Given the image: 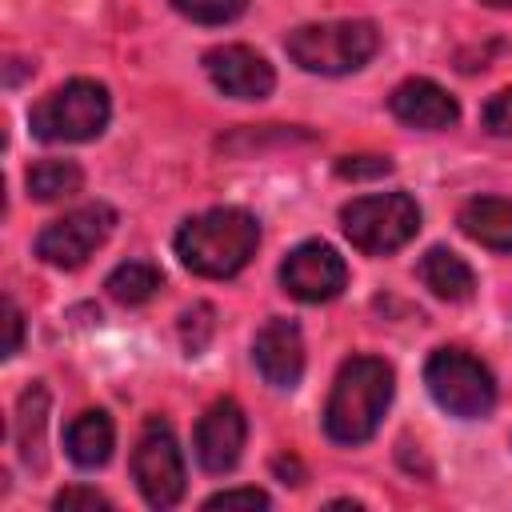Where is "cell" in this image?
<instances>
[{
  "mask_svg": "<svg viewBox=\"0 0 512 512\" xmlns=\"http://www.w3.org/2000/svg\"><path fill=\"white\" fill-rule=\"evenodd\" d=\"M484 128H488L492 136L512 140V88L496 92V96L484 104Z\"/></svg>",
  "mask_w": 512,
  "mask_h": 512,
  "instance_id": "cell-21",
  "label": "cell"
},
{
  "mask_svg": "<svg viewBox=\"0 0 512 512\" xmlns=\"http://www.w3.org/2000/svg\"><path fill=\"white\" fill-rule=\"evenodd\" d=\"M488 8H512V0H484Z\"/></svg>",
  "mask_w": 512,
  "mask_h": 512,
  "instance_id": "cell-26",
  "label": "cell"
},
{
  "mask_svg": "<svg viewBox=\"0 0 512 512\" xmlns=\"http://www.w3.org/2000/svg\"><path fill=\"white\" fill-rule=\"evenodd\" d=\"M132 476H136V488L144 496L148 508H172L180 504L184 496V456H180V444L172 436V428L152 416L132 448Z\"/></svg>",
  "mask_w": 512,
  "mask_h": 512,
  "instance_id": "cell-7",
  "label": "cell"
},
{
  "mask_svg": "<svg viewBox=\"0 0 512 512\" xmlns=\"http://www.w3.org/2000/svg\"><path fill=\"white\" fill-rule=\"evenodd\" d=\"M388 108L400 124L408 128H424V132H444L460 120V104L456 96H448L436 80H424V76H412L404 80L392 96H388Z\"/></svg>",
  "mask_w": 512,
  "mask_h": 512,
  "instance_id": "cell-13",
  "label": "cell"
},
{
  "mask_svg": "<svg viewBox=\"0 0 512 512\" xmlns=\"http://www.w3.org/2000/svg\"><path fill=\"white\" fill-rule=\"evenodd\" d=\"M112 444H116V428H112L108 412H100V408L80 412V416L68 424V432H64L68 460L80 464V468H100V464H108Z\"/></svg>",
  "mask_w": 512,
  "mask_h": 512,
  "instance_id": "cell-15",
  "label": "cell"
},
{
  "mask_svg": "<svg viewBox=\"0 0 512 512\" xmlns=\"http://www.w3.org/2000/svg\"><path fill=\"white\" fill-rule=\"evenodd\" d=\"M108 116H112L108 88L80 76V80L52 88L28 112V128L44 144H84V140H96L104 132Z\"/></svg>",
  "mask_w": 512,
  "mask_h": 512,
  "instance_id": "cell-4",
  "label": "cell"
},
{
  "mask_svg": "<svg viewBox=\"0 0 512 512\" xmlns=\"http://www.w3.org/2000/svg\"><path fill=\"white\" fill-rule=\"evenodd\" d=\"M344 236L368 256H392L420 232V208L408 192H376L340 208Z\"/></svg>",
  "mask_w": 512,
  "mask_h": 512,
  "instance_id": "cell-5",
  "label": "cell"
},
{
  "mask_svg": "<svg viewBox=\"0 0 512 512\" xmlns=\"http://www.w3.org/2000/svg\"><path fill=\"white\" fill-rule=\"evenodd\" d=\"M244 440H248V420H244V408L236 400H216L200 424H196V460L200 468L208 472H232L240 452H244Z\"/></svg>",
  "mask_w": 512,
  "mask_h": 512,
  "instance_id": "cell-11",
  "label": "cell"
},
{
  "mask_svg": "<svg viewBox=\"0 0 512 512\" xmlns=\"http://www.w3.org/2000/svg\"><path fill=\"white\" fill-rule=\"evenodd\" d=\"M396 376L380 356H352L340 364L328 404H324V432L336 444H364L376 436L388 404H392Z\"/></svg>",
  "mask_w": 512,
  "mask_h": 512,
  "instance_id": "cell-2",
  "label": "cell"
},
{
  "mask_svg": "<svg viewBox=\"0 0 512 512\" xmlns=\"http://www.w3.org/2000/svg\"><path fill=\"white\" fill-rule=\"evenodd\" d=\"M204 72L232 100H264L276 84L272 64L256 48H244V44H220L204 52Z\"/></svg>",
  "mask_w": 512,
  "mask_h": 512,
  "instance_id": "cell-10",
  "label": "cell"
},
{
  "mask_svg": "<svg viewBox=\"0 0 512 512\" xmlns=\"http://www.w3.org/2000/svg\"><path fill=\"white\" fill-rule=\"evenodd\" d=\"M44 420H48V392L36 380V384L24 388L20 416H16V444H20L24 464H40V452H44Z\"/></svg>",
  "mask_w": 512,
  "mask_h": 512,
  "instance_id": "cell-18",
  "label": "cell"
},
{
  "mask_svg": "<svg viewBox=\"0 0 512 512\" xmlns=\"http://www.w3.org/2000/svg\"><path fill=\"white\" fill-rule=\"evenodd\" d=\"M252 360H256L260 376L272 388H296L300 376H304V336H300V328L284 316H272L252 340Z\"/></svg>",
  "mask_w": 512,
  "mask_h": 512,
  "instance_id": "cell-12",
  "label": "cell"
},
{
  "mask_svg": "<svg viewBox=\"0 0 512 512\" xmlns=\"http://www.w3.org/2000/svg\"><path fill=\"white\" fill-rule=\"evenodd\" d=\"M172 8L192 24H228L248 8V0H172Z\"/></svg>",
  "mask_w": 512,
  "mask_h": 512,
  "instance_id": "cell-20",
  "label": "cell"
},
{
  "mask_svg": "<svg viewBox=\"0 0 512 512\" xmlns=\"http://www.w3.org/2000/svg\"><path fill=\"white\" fill-rule=\"evenodd\" d=\"M260 244V224L244 208H208L200 216H188L176 232V256L188 272L208 280L236 276Z\"/></svg>",
  "mask_w": 512,
  "mask_h": 512,
  "instance_id": "cell-1",
  "label": "cell"
},
{
  "mask_svg": "<svg viewBox=\"0 0 512 512\" xmlns=\"http://www.w3.org/2000/svg\"><path fill=\"white\" fill-rule=\"evenodd\" d=\"M460 232L492 252H512V200L504 196H476L460 208Z\"/></svg>",
  "mask_w": 512,
  "mask_h": 512,
  "instance_id": "cell-14",
  "label": "cell"
},
{
  "mask_svg": "<svg viewBox=\"0 0 512 512\" xmlns=\"http://www.w3.org/2000/svg\"><path fill=\"white\" fill-rule=\"evenodd\" d=\"M52 508H60V512H76V508H112L108 504V496H100L96 488H64L56 500H52Z\"/></svg>",
  "mask_w": 512,
  "mask_h": 512,
  "instance_id": "cell-24",
  "label": "cell"
},
{
  "mask_svg": "<svg viewBox=\"0 0 512 512\" xmlns=\"http://www.w3.org/2000/svg\"><path fill=\"white\" fill-rule=\"evenodd\" d=\"M4 320H8V344H4V356H16L20 344H24V316L12 300H4Z\"/></svg>",
  "mask_w": 512,
  "mask_h": 512,
  "instance_id": "cell-25",
  "label": "cell"
},
{
  "mask_svg": "<svg viewBox=\"0 0 512 512\" xmlns=\"http://www.w3.org/2000/svg\"><path fill=\"white\" fill-rule=\"evenodd\" d=\"M24 184H28V196H32V200L48 204V200H64V196L80 192L84 172H80L76 160H40V164L28 168Z\"/></svg>",
  "mask_w": 512,
  "mask_h": 512,
  "instance_id": "cell-19",
  "label": "cell"
},
{
  "mask_svg": "<svg viewBox=\"0 0 512 512\" xmlns=\"http://www.w3.org/2000/svg\"><path fill=\"white\" fill-rule=\"evenodd\" d=\"M424 384L432 400L460 420H480L496 404V380L488 364L464 348H436L424 364Z\"/></svg>",
  "mask_w": 512,
  "mask_h": 512,
  "instance_id": "cell-6",
  "label": "cell"
},
{
  "mask_svg": "<svg viewBox=\"0 0 512 512\" xmlns=\"http://www.w3.org/2000/svg\"><path fill=\"white\" fill-rule=\"evenodd\" d=\"M112 228H116V212L108 204H100V200L96 204H80V208L64 212L60 220H52L36 236V256L44 264H52V268L72 272V268L88 264V256L112 236Z\"/></svg>",
  "mask_w": 512,
  "mask_h": 512,
  "instance_id": "cell-8",
  "label": "cell"
},
{
  "mask_svg": "<svg viewBox=\"0 0 512 512\" xmlns=\"http://www.w3.org/2000/svg\"><path fill=\"white\" fill-rule=\"evenodd\" d=\"M160 284H164L160 268H156V264H144V260H128V264H120V268H112L108 280H104L108 296H112L116 304H124V308L148 304V300L160 292Z\"/></svg>",
  "mask_w": 512,
  "mask_h": 512,
  "instance_id": "cell-17",
  "label": "cell"
},
{
  "mask_svg": "<svg viewBox=\"0 0 512 512\" xmlns=\"http://www.w3.org/2000/svg\"><path fill=\"white\" fill-rule=\"evenodd\" d=\"M336 172H340L344 180H368V176L392 172V160H388V156H344V160L336 164Z\"/></svg>",
  "mask_w": 512,
  "mask_h": 512,
  "instance_id": "cell-23",
  "label": "cell"
},
{
  "mask_svg": "<svg viewBox=\"0 0 512 512\" xmlns=\"http://www.w3.org/2000/svg\"><path fill=\"white\" fill-rule=\"evenodd\" d=\"M288 56L304 68V72H320V76H344L364 68L376 48H380V32L372 20H324V24H300L288 32L284 40Z\"/></svg>",
  "mask_w": 512,
  "mask_h": 512,
  "instance_id": "cell-3",
  "label": "cell"
},
{
  "mask_svg": "<svg viewBox=\"0 0 512 512\" xmlns=\"http://www.w3.org/2000/svg\"><path fill=\"white\" fill-rule=\"evenodd\" d=\"M268 504L272 500L260 488H224V492L204 500V508H268Z\"/></svg>",
  "mask_w": 512,
  "mask_h": 512,
  "instance_id": "cell-22",
  "label": "cell"
},
{
  "mask_svg": "<svg viewBox=\"0 0 512 512\" xmlns=\"http://www.w3.org/2000/svg\"><path fill=\"white\" fill-rule=\"evenodd\" d=\"M280 284L288 296L304 300V304H324V300H336L348 284V264L344 256L324 244V240H304L296 244L284 264H280Z\"/></svg>",
  "mask_w": 512,
  "mask_h": 512,
  "instance_id": "cell-9",
  "label": "cell"
},
{
  "mask_svg": "<svg viewBox=\"0 0 512 512\" xmlns=\"http://www.w3.org/2000/svg\"><path fill=\"white\" fill-rule=\"evenodd\" d=\"M420 280L432 296L448 300V304H460L476 292V276L472 268L452 252V248H428L424 260H420Z\"/></svg>",
  "mask_w": 512,
  "mask_h": 512,
  "instance_id": "cell-16",
  "label": "cell"
}]
</instances>
